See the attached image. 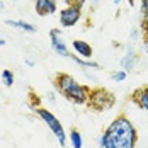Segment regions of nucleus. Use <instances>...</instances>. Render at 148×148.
Returning <instances> with one entry per match:
<instances>
[{
  "mask_svg": "<svg viewBox=\"0 0 148 148\" xmlns=\"http://www.w3.org/2000/svg\"><path fill=\"white\" fill-rule=\"evenodd\" d=\"M66 5H80V7H84V3L87 2V0H63Z\"/></svg>",
  "mask_w": 148,
  "mask_h": 148,
  "instance_id": "f3484780",
  "label": "nucleus"
},
{
  "mask_svg": "<svg viewBox=\"0 0 148 148\" xmlns=\"http://www.w3.org/2000/svg\"><path fill=\"white\" fill-rule=\"evenodd\" d=\"M48 99H49L51 102H55V101H56V97H55V94H49V95H48Z\"/></svg>",
  "mask_w": 148,
  "mask_h": 148,
  "instance_id": "aec40b11",
  "label": "nucleus"
},
{
  "mask_svg": "<svg viewBox=\"0 0 148 148\" xmlns=\"http://www.w3.org/2000/svg\"><path fill=\"white\" fill-rule=\"evenodd\" d=\"M55 85L60 90L63 97H66L70 102L73 104H87L89 102L90 90L89 87L78 84L72 75L68 73H58L55 77Z\"/></svg>",
  "mask_w": 148,
  "mask_h": 148,
  "instance_id": "f03ea898",
  "label": "nucleus"
},
{
  "mask_svg": "<svg viewBox=\"0 0 148 148\" xmlns=\"http://www.w3.org/2000/svg\"><path fill=\"white\" fill-rule=\"evenodd\" d=\"M34 9L38 15H51L58 12V0H34Z\"/></svg>",
  "mask_w": 148,
  "mask_h": 148,
  "instance_id": "0eeeda50",
  "label": "nucleus"
},
{
  "mask_svg": "<svg viewBox=\"0 0 148 148\" xmlns=\"http://www.w3.org/2000/svg\"><path fill=\"white\" fill-rule=\"evenodd\" d=\"M133 102L136 104L138 107H141L143 111H147V112H148V94L145 92L143 87H141V89H138V90H134Z\"/></svg>",
  "mask_w": 148,
  "mask_h": 148,
  "instance_id": "9d476101",
  "label": "nucleus"
},
{
  "mask_svg": "<svg viewBox=\"0 0 148 148\" xmlns=\"http://www.w3.org/2000/svg\"><path fill=\"white\" fill-rule=\"evenodd\" d=\"M82 19V7L80 5H65L60 10V24L63 27H73Z\"/></svg>",
  "mask_w": 148,
  "mask_h": 148,
  "instance_id": "39448f33",
  "label": "nucleus"
},
{
  "mask_svg": "<svg viewBox=\"0 0 148 148\" xmlns=\"http://www.w3.org/2000/svg\"><path fill=\"white\" fill-rule=\"evenodd\" d=\"M36 114L39 116V118L43 119L46 123V126L53 131L55 134V138L58 140V143L61 147H65L66 145V136H65V130H63V126H61V123L58 121V118L53 114V112H49L48 109H43V107H39V109H36Z\"/></svg>",
  "mask_w": 148,
  "mask_h": 148,
  "instance_id": "7ed1b4c3",
  "label": "nucleus"
},
{
  "mask_svg": "<svg viewBox=\"0 0 148 148\" xmlns=\"http://www.w3.org/2000/svg\"><path fill=\"white\" fill-rule=\"evenodd\" d=\"M148 14V0H141V15Z\"/></svg>",
  "mask_w": 148,
  "mask_h": 148,
  "instance_id": "a211bd4d",
  "label": "nucleus"
},
{
  "mask_svg": "<svg viewBox=\"0 0 148 148\" xmlns=\"http://www.w3.org/2000/svg\"><path fill=\"white\" fill-rule=\"evenodd\" d=\"M7 26L10 27H15V29L26 31V32H36V26L31 24V22H26V21H14V19H7L5 21Z\"/></svg>",
  "mask_w": 148,
  "mask_h": 148,
  "instance_id": "9b49d317",
  "label": "nucleus"
},
{
  "mask_svg": "<svg viewBox=\"0 0 148 148\" xmlns=\"http://www.w3.org/2000/svg\"><path fill=\"white\" fill-rule=\"evenodd\" d=\"M49 38H51V48H53V51L60 55V56H63V58H72V55L73 53H70V49H68V46L65 43V39H63V34H61V31L60 29H51L49 31Z\"/></svg>",
  "mask_w": 148,
  "mask_h": 148,
  "instance_id": "423d86ee",
  "label": "nucleus"
},
{
  "mask_svg": "<svg viewBox=\"0 0 148 148\" xmlns=\"http://www.w3.org/2000/svg\"><path fill=\"white\" fill-rule=\"evenodd\" d=\"M143 89H145V92H147V94H148V85H147V87H143Z\"/></svg>",
  "mask_w": 148,
  "mask_h": 148,
  "instance_id": "a878e982",
  "label": "nucleus"
},
{
  "mask_svg": "<svg viewBox=\"0 0 148 148\" xmlns=\"http://www.w3.org/2000/svg\"><path fill=\"white\" fill-rule=\"evenodd\" d=\"M5 43H7V41H5L3 38H0V46H5Z\"/></svg>",
  "mask_w": 148,
  "mask_h": 148,
  "instance_id": "5701e85b",
  "label": "nucleus"
},
{
  "mask_svg": "<svg viewBox=\"0 0 148 148\" xmlns=\"http://www.w3.org/2000/svg\"><path fill=\"white\" fill-rule=\"evenodd\" d=\"M116 102L114 95L106 89H92L89 95V106L95 111H106V109H111Z\"/></svg>",
  "mask_w": 148,
  "mask_h": 148,
  "instance_id": "20e7f679",
  "label": "nucleus"
},
{
  "mask_svg": "<svg viewBox=\"0 0 148 148\" xmlns=\"http://www.w3.org/2000/svg\"><path fill=\"white\" fill-rule=\"evenodd\" d=\"M2 84L5 87H12L14 85V73L10 70H3L2 72Z\"/></svg>",
  "mask_w": 148,
  "mask_h": 148,
  "instance_id": "4468645a",
  "label": "nucleus"
},
{
  "mask_svg": "<svg viewBox=\"0 0 148 148\" xmlns=\"http://www.w3.org/2000/svg\"><path fill=\"white\" fill-rule=\"evenodd\" d=\"M72 60H73L75 63H78L80 66H84V68H90V70H101V65H99V63H95V61L84 60V58H80V56H77V55H72Z\"/></svg>",
  "mask_w": 148,
  "mask_h": 148,
  "instance_id": "f8f14e48",
  "label": "nucleus"
},
{
  "mask_svg": "<svg viewBox=\"0 0 148 148\" xmlns=\"http://www.w3.org/2000/svg\"><path fill=\"white\" fill-rule=\"evenodd\" d=\"M90 2H92V7H97V5H99V2H101V0H90Z\"/></svg>",
  "mask_w": 148,
  "mask_h": 148,
  "instance_id": "4be33fe9",
  "label": "nucleus"
},
{
  "mask_svg": "<svg viewBox=\"0 0 148 148\" xmlns=\"http://www.w3.org/2000/svg\"><path fill=\"white\" fill-rule=\"evenodd\" d=\"M70 143L73 148H82L84 147V140H82V134L78 130H72L70 131Z\"/></svg>",
  "mask_w": 148,
  "mask_h": 148,
  "instance_id": "ddd939ff",
  "label": "nucleus"
},
{
  "mask_svg": "<svg viewBox=\"0 0 148 148\" xmlns=\"http://www.w3.org/2000/svg\"><path fill=\"white\" fill-rule=\"evenodd\" d=\"M26 65H27V66H34V61H32V60H26Z\"/></svg>",
  "mask_w": 148,
  "mask_h": 148,
  "instance_id": "412c9836",
  "label": "nucleus"
},
{
  "mask_svg": "<svg viewBox=\"0 0 148 148\" xmlns=\"http://www.w3.org/2000/svg\"><path fill=\"white\" fill-rule=\"evenodd\" d=\"M104 133L109 136V140L112 141V145L116 148H136V141H138V133L133 123L126 116H118L114 119Z\"/></svg>",
  "mask_w": 148,
  "mask_h": 148,
  "instance_id": "f257e3e1",
  "label": "nucleus"
},
{
  "mask_svg": "<svg viewBox=\"0 0 148 148\" xmlns=\"http://www.w3.org/2000/svg\"><path fill=\"white\" fill-rule=\"evenodd\" d=\"M126 77H128V73L124 72V70H116V72H112V75H111V78L114 80V82H124L126 80Z\"/></svg>",
  "mask_w": 148,
  "mask_h": 148,
  "instance_id": "dca6fc26",
  "label": "nucleus"
},
{
  "mask_svg": "<svg viewBox=\"0 0 148 148\" xmlns=\"http://www.w3.org/2000/svg\"><path fill=\"white\" fill-rule=\"evenodd\" d=\"M136 60H138V58H136V53L130 49V51L121 58V70H124L126 73H128V72H131V70L134 68V65H136Z\"/></svg>",
  "mask_w": 148,
  "mask_h": 148,
  "instance_id": "1a4fd4ad",
  "label": "nucleus"
},
{
  "mask_svg": "<svg viewBox=\"0 0 148 148\" xmlns=\"http://www.w3.org/2000/svg\"><path fill=\"white\" fill-rule=\"evenodd\" d=\"M72 48L75 49V55L80 56V58H84V60L92 58V55H94L92 46H90L89 43H85V41H82V39H73Z\"/></svg>",
  "mask_w": 148,
  "mask_h": 148,
  "instance_id": "6e6552de",
  "label": "nucleus"
},
{
  "mask_svg": "<svg viewBox=\"0 0 148 148\" xmlns=\"http://www.w3.org/2000/svg\"><path fill=\"white\" fill-rule=\"evenodd\" d=\"M128 5L130 7H134V0H128Z\"/></svg>",
  "mask_w": 148,
  "mask_h": 148,
  "instance_id": "b1692460",
  "label": "nucleus"
},
{
  "mask_svg": "<svg viewBox=\"0 0 148 148\" xmlns=\"http://www.w3.org/2000/svg\"><path fill=\"white\" fill-rule=\"evenodd\" d=\"M2 7H3V3H2V2H0V10H2Z\"/></svg>",
  "mask_w": 148,
  "mask_h": 148,
  "instance_id": "bb28decb",
  "label": "nucleus"
},
{
  "mask_svg": "<svg viewBox=\"0 0 148 148\" xmlns=\"http://www.w3.org/2000/svg\"><path fill=\"white\" fill-rule=\"evenodd\" d=\"M112 2H114L116 5H119V3H121V0H112Z\"/></svg>",
  "mask_w": 148,
  "mask_h": 148,
  "instance_id": "393cba45",
  "label": "nucleus"
},
{
  "mask_svg": "<svg viewBox=\"0 0 148 148\" xmlns=\"http://www.w3.org/2000/svg\"><path fill=\"white\" fill-rule=\"evenodd\" d=\"M99 147H101V148H116L106 133H102L101 136H99Z\"/></svg>",
  "mask_w": 148,
  "mask_h": 148,
  "instance_id": "2eb2a0df",
  "label": "nucleus"
},
{
  "mask_svg": "<svg viewBox=\"0 0 148 148\" xmlns=\"http://www.w3.org/2000/svg\"><path fill=\"white\" fill-rule=\"evenodd\" d=\"M143 46H145V49L148 51V29L145 31V41H143Z\"/></svg>",
  "mask_w": 148,
  "mask_h": 148,
  "instance_id": "6ab92c4d",
  "label": "nucleus"
}]
</instances>
